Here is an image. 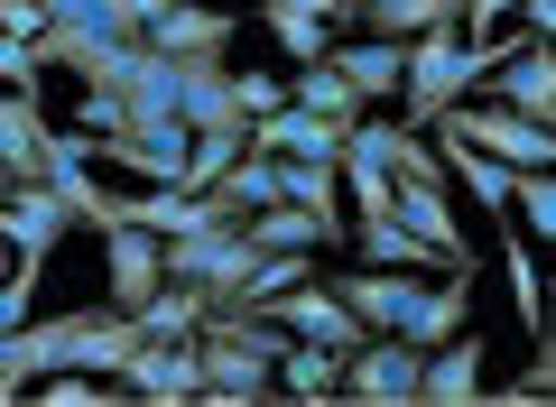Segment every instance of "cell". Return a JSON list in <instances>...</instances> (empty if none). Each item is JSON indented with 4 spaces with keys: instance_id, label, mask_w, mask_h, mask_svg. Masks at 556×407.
Instances as JSON below:
<instances>
[{
    "instance_id": "1",
    "label": "cell",
    "mask_w": 556,
    "mask_h": 407,
    "mask_svg": "<svg viewBox=\"0 0 556 407\" xmlns=\"http://www.w3.org/2000/svg\"><path fill=\"white\" fill-rule=\"evenodd\" d=\"M519 38H464L455 20L417 28V38H399V112H408V130H427V120L445 112V102H464L482 75H492V56Z\"/></svg>"
},
{
    "instance_id": "2",
    "label": "cell",
    "mask_w": 556,
    "mask_h": 407,
    "mask_svg": "<svg viewBox=\"0 0 556 407\" xmlns=\"http://www.w3.org/2000/svg\"><path fill=\"white\" fill-rule=\"evenodd\" d=\"M427 130H455L464 149L501 157V167H556V130L529 120V112H510V102H445Z\"/></svg>"
},
{
    "instance_id": "3",
    "label": "cell",
    "mask_w": 556,
    "mask_h": 407,
    "mask_svg": "<svg viewBox=\"0 0 556 407\" xmlns=\"http://www.w3.org/2000/svg\"><path fill=\"white\" fill-rule=\"evenodd\" d=\"M65 232H84V222H75V204H65L47 176H20V186L0 194V241H10V259L47 269V259L65 251Z\"/></svg>"
},
{
    "instance_id": "4",
    "label": "cell",
    "mask_w": 556,
    "mask_h": 407,
    "mask_svg": "<svg viewBox=\"0 0 556 407\" xmlns=\"http://www.w3.org/2000/svg\"><path fill=\"white\" fill-rule=\"evenodd\" d=\"M334 398H353V407H417V352L399 343V333H362V343L343 352V370H334Z\"/></svg>"
},
{
    "instance_id": "5",
    "label": "cell",
    "mask_w": 556,
    "mask_h": 407,
    "mask_svg": "<svg viewBox=\"0 0 556 407\" xmlns=\"http://www.w3.org/2000/svg\"><path fill=\"white\" fill-rule=\"evenodd\" d=\"M473 325V259H455V269H437V288H427V278H417V296H408V315H399V343L408 352H437L445 333H464Z\"/></svg>"
},
{
    "instance_id": "6",
    "label": "cell",
    "mask_w": 556,
    "mask_h": 407,
    "mask_svg": "<svg viewBox=\"0 0 556 407\" xmlns=\"http://www.w3.org/2000/svg\"><path fill=\"white\" fill-rule=\"evenodd\" d=\"M195 398L204 407H251V398H278L269 389V361H260L251 343H223V333H195Z\"/></svg>"
},
{
    "instance_id": "7",
    "label": "cell",
    "mask_w": 556,
    "mask_h": 407,
    "mask_svg": "<svg viewBox=\"0 0 556 407\" xmlns=\"http://www.w3.org/2000/svg\"><path fill=\"white\" fill-rule=\"evenodd\" d=\"M390 214L408 222L427 251H445V259H473V241H464V222H455V194H445V167H427V176H399L390 186Z\"/></svg>"
},
{
    "instance_id": "8",
    "label": "cell",
    "mask_w": 556,
    "mask_h": 407,
    "mask_svg": "<svg viewBox=\"0 0 556 407\" xmlns=\"http://www.w3.org/2000/svg\"><path fill=\"white\" fill-rule=\"evenodd\" d=\"M195 333L186 343H139L130 361H121V398H139V407H186L195 398Z\"/></svg>"
},
{
    "instance_id": "9",
    "label": "cell",
    "mask_w": 556,
    "mask_h": 407,
    "mask_svg": "<svg viewBox=\"0 0 556 407\" xmlns=\"http://www.w3.org/2000/svg\"><path fill=\"white\" fill-rule=\"evenodd\" d=\"M269 306H278V325L298 333V343H325V352H353V343H362V315L343 306L334 288H325V269H316V278H298L288 296H269Z\"/></svg>"
},
{
    "instance_id": "10",
    "label": "cell",
    "mask_w": 556,
    "mask_h": 407,
    "mask_svg": "<svg viewBox=\"0 0 556 407\" xmlns=\"http://www.w3.org/2000/svg\"><path fill=\"white\" fill-rule=\"evenodd\" d=\"M482 398V333H445L437 352H417V407H473Z\"/></svg>"
},
{
    "instance_id": "11",
    "label": "cell",
    "mask_w": 556,
    "mask_h": 407,
    "mask_svg": "<svg viewBox=\"0 0 556 407\" xmlns=\"http://www.w3.org/2000/svg\"><path fill=\"white\" fill-rule=\"evenodd\" d=\"M417 278H427V269H371V259H353V269H343V278H325V288H334L343 306L362 315V333H390L399 315H408Z\"/></svg>"
},
{
    "instance_id": "12",
    "label": "cell",
    "mask_w": 556,
    "mask_h": 407,
    "mask_svg": "<svg viewBox=\"0 0 556 407\" xmlns=\"http://www.w3.org/2000/svg\"><path fill=\"white\" fill-rule=\"evenodd\" d=\"M482 84H501L492 102H510V112L547 120V112H556V65H547V38H519V47H501Z\"/></svg>"
},
{
    "instance_id": "13",
    "label": "cell",
    "mask_w": 556,
    "mask_h": 407,
    "mask_svg": "<svg viewBox=\"0 0 556 407\" xmlns=\"http://www.w3.org/2000/svg\"><path fill=\"white\" fill-rule=\"evenodd\" d=\"M232 28H241V20H232V10H214V0H177V10H159L139 38L159 47V56H223Z\"/></svg>"
},
{
    "instance_id": "14",
    "label": "cell",
    "mask_w": 556,
    "mask_h": 407,
    "mask_svg": "<svg viewBox=\"0 0 556 407\" xmlns=\"http://www.w3.org/2000/svg\"><path fill=\"white\" fill-rule=\"evenodd\" d=\"M102 269H112V296H102V306H121V315H130L139 296H149V288L167 278L159 232H139V222H112V232H102Z\"/></svg>"
},
{
    "instance_id": "15",
    "label": "cell",
    "mask_w": 556,
    "mask_h": 407,
    "mask_svg": "<svg viewBox=\"0 0 556 407\" xmlns=\"http://www.w3.org/2000/svg\"><path fill=\"white\" fill-rule=\"evenodd\" d=\"M325 65H334L343 84H353V102H399V38H343V47H325Z\"/></svg>"
},
{
    "instance_id": "16",
    "label": "cell",
    "mask_w": 556,
    "mask_h": 407,
    "mask_svg": "<svg viewBox=\"0 0 556 407\" xmlns=\"http://www.w3.org/2000/svg\"><path fill=\"white\" fill-rule=\"evenodd\" d=\"M241 232H251L260 241V251H334V222H316V214H306V204H278V194H269V204H251V214H241Z\"/></svg>"
},
{
    "instance_id": "17",
    "label": "cell",
    "mask_w": 556,
    "mask_h": 407,
    "mask_svg": "<svg viewBox=\"0 0 556 407\" xmlns=\"http://www.w3.org/2000/svg\"><path fill=\"white\" fill-rule=\"evenodd\" d=\"M47 130H56V120H47L38 93H0V167H10V176H38L47 167Z\"/></svg>"
},
{
    "instance_id": "18",
    "label": "cell",
    "mask_w": 556,
    "mask_h": 407,
    "mask_svg": "<svg viewBox=\"0 0 556 407\" xmlns=\"http://www.w3.org/2000/svg\"><path fill=\"white\" fill-rule=\"evenodd\" d=\"M353 259H371V269H455V259H445V251H427V241H417L399 214H362Z\"/></svg>"
},
{
    "instance_id": "19",
    "label": "cell",
    "mask_w": 556,
    "mask_h": 407,
    "mask_svg": "<svg viewBox=\"0 0 556 407\" xmlns=\"http://www.w3.org/2000/svg\"><path fill=\"white\" fill-rule=\"evenodd\" d=\"M278 204H306L316 222L343 232V186H334V157H278Z\"/></svg>"
},
{
    "instance_id": "20",
    "label": "cell",
    "mask_w": 556,
    "mask_h": 407,
    "mask_svg": "<svg viewBox=\"0 0 556 407\" xmlns=\"http://www.w3.org/2000/svg\"><path fill=\"white\" fill-rule=\"evenodd\" d=\"M501 278H510L519 333H529V343H547V288H538V259H529V241H501Z\"/></svg>"
},
{
    "instance_id": "21",
    "label": "cell",
    "mask_w": 556,
    "mask_h": 407,
    "mask_svg": "<svg viewBox=\"0 0 556 407\" xmlns=\"http://www.w3.org/2000/svg\"><path fill=\"white\" fill-rule=\"evenodd\" d=\"M288 102H298V112H316V120H353V112H362V102H353V84H343L325 56H306V65H298Z\"/></svg>"
},
{
    "instance_id": "22",
    "label": "cell",
    "mask_w": 556,
    "mask_h": 407,
    "mask_svg": "<svg viewBox=\"0 0 556 407\" xmlns=\"http://www.w3.org/2000/svg\"><path fill=\"white\" fill-rule=\"evenodd\" d=\"M510 214H519V232H529V241H556V176L547 167H519L510 176Z\"/></svg>"
},
{
    "instance_id": "23",
    "label": "cell",
    "mask_w": 556,
    "mask_h": 407,
    "mask_svg": "<svg viewBox=\"0 0 556 407\" xmlns=\"http://www.w3.org/2000/svg\"><path fill=\"white\" fill-rule=\"evenodd\" d=\"M28 398H38V407H112L121 380H93V370H38Z\"/></svg>"
},
{
    "instance_id": "24",
    "label": "cell",
    "mask_w": 556,
    "mask_h": 407,
    "mask_svg": "<svg viewBox=\"0 0 556 407\" xmlns=\"http://www.w3.org/2000/svg\"><path fill=\"white\" fill-rule=\"evenodd\" d=\"M0 93H38L47 102V65H38L28 38H0Z\"/></svg>"
},
{
    "instance_id": "25",
    "label": "cell",
    "mask_w": 556,
    "mask_h": 407,
    "mask_svg": "<svg viewBox=\"0 0 556 407\" xmlns=\"http://www.w3.org/2000/svg\"><path fill=\"white\" fill-rule=\"evenodd\" d=\"M547 389H556V361H547V343H538V361L519 370L510 389H482V398H501V407H538V398H547Z\"/></svg>"
},
{
    "instance_id": "26",
    "label": "cell",
    "mask_w": 556,
    "mask_h": 407,
    "mask_svg": "<svg viewBox=\"0 0 556 407\" xmlns=\"http://www.w3.org/2000/svg\"><path fill=\"white\" fill-rule=\"evenodd\" d=\"M232 102H241V120H260V112L288 102V84H278V75H232Z\"/></svg>"
},
{
    "instance_id": "27",
    "label": "cell",
    "mask_w": 556,
    "mask_h": 407,
    "mask_svg": "<svg viewBox=\"0 0 556 407\" xmlns=\"http://www.w3.org/2000/svg\"><path fill=\"white\" fill-rule=\"evenodd\" d=\"M510 10H519V0H464L455 28H464V38H501V20H510Z\"/></svg>"
},
{
    "instance_id": "28",
    "label": "cell",
    "mask_w": 556,
    "mask_h": 407,
    "mask_svg": "<svg viewBox=\"0 0 556 407\" xmlns=\"http://www.w3.org/2000/svg\"><path fill=\"white\" fill-rule=\"evenodd\" d=\"M38 28H47L38 0H0V38H38Z\"/></svg>"
},
{
    "instance_id": "29",
    "label": "cell",
    "mask_w": 556,
    "mask_h": 407,
    "mask_svg": "<svg viewBox=\"0 0 556 407\" xmlns=\"http://www.w3.org/2000/svg\"><path fill=\"white\" fill-rule=\"evenodd\" d=\"M130 10H139V28H149V20H159V10H177V0H130Z\"/></svg>"
},
{
    "instance_id": "30",
    "label": "cell",
    "mask_w": 556,
    "mask_h": 407,
    "mask_svg": "<svg viewBox=\"0 0 556 407\" xmlns=\"http://www.w3.org/2000/svg\"><path fill=\"white\" fill-rule=\"evenodd\" d=\"M10 186H20V176H10V167H0V194H10Z\"/></svg>"
}]
</instances>
